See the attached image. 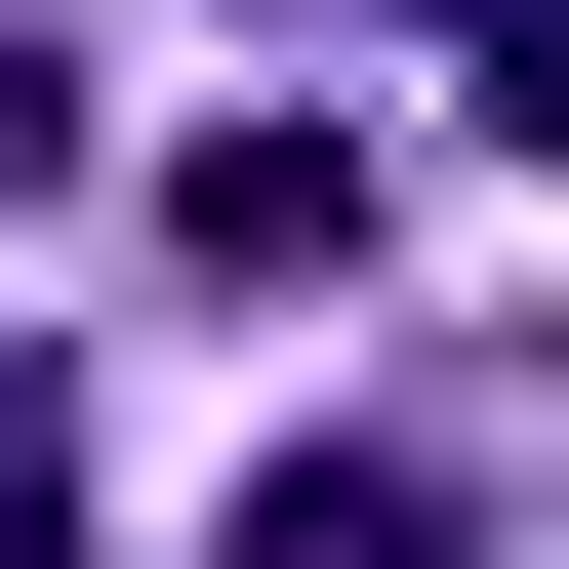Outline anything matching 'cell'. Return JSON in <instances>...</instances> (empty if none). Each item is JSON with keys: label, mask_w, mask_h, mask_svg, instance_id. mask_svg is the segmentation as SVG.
<instances>
[{"label": "cell", "mask_w": 569, "mask_h": 569, "mask_svg": "<svg viewBox=\"0 0 569 569\" xmlns=\"http://www.w3.org/2000/svg\"><path fill=\"white\" fill-rule=\"evenodd\" d=\"M163 244H203V284H367V163H326V122H203Z\"/></svg>", "instance_id": "obj_1"}, {"label": "cell", "mask_w": 569, "mask_h": 569, "mask_svg": "<svg viewBox=\"0 0 569 569\" xmlns=\"http://www.w3.org/2000/svg\"><path fill=\"white\" fill-rule=\"evenodd\" d=\"M244 569H488V488H448V448H284V488H244Z\"/></svg>", "instance_id": "obj_2"}, {"label": "cell", "mask_w": 569, "mask_h": 569, "mask_svg": "<svg viewBox=\"0 0 569 569\" xmlns=\"http://www.w3.org/2000/svg\"><path fill=\"white\" fill-rule=\"evenodd\" d=\"M0 569H82V529H41V448H0Z\"/></svg>", "instance_id": "obj_3"}]
</instances>
